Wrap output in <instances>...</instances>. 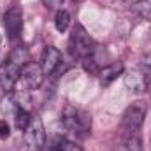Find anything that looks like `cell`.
Here are the masks:
<instances>
[{
	"label": "cell",
	"instance_id": "17",
	"mask_svg": "<svg viewBox=\"0 0 151 151\" xmlns=\"http://www.w3.org/2000/svg\"><path fill=\"white\" fill-rule=\"evenodd\" d=\"M141 69H142L148 76H151V51L146 53V55L141 58Z\"/></svg>",
	"mask_w": 151,
	"mask_h": 151
},
{
	"label": "cell",
	"instance_id": "11",
	"mask_svg": "<svg viewBox=\"0 0 151 151\" xmlns=\"http://www.w3.org/2000/svg\"><path fill=\"white\" fill-rule=\"evenodd\" d=\"M123 74V63L121 62H114V63H109L106 65L102 70H100V81L104 86L111 84L114 79H118V76Z\"/></svg>",
	"mask_w": 151,
	"mask_h": 151
},
{
	"label": "cell",
	"instance_id": "12",
	"mask_svg": "<svg viewBox=\"0 0 151 151\" xmlns=\"http://www.w3.org/2000/svg\"><path fill=\"white\" fill-rule=\"evenodd\" d=\"M14 125H16V128L18 130H27V127H28V123H30V118H32V114L28 113L23 106H19V104H16L14 102Z\"/></svg>",
	"mask_w": 151,
	"mask_h": 151
},
{
	"label": "cell",
	"instance_id": "20",
	"mask_svg": "<svg viewBox=\"0 0 151 151\" xmlns=\"http://www.w3.org/2000/svg\"><path fill=\"white\" fill-rule=\"evenodd\" d=\"M76 2H81V0H76Z\"/></svg>",
	"mask_w": 151,
	"mask_h": 151
},
{
	"label": "cell",
	"instance_id": "3",
	"mask_svg": "<svg viewBox=\"0 0 151 151\" xmlns=\"http://www.w3.org/2000/svg\"><path fill=\"white\" fill-rule=\"evenodd\" d=\"M148 114V104L144 100H135L132 102L125 113L121 116V130L123 134H137L141 130V127L144 125Z\"/></svg>",
	"mask_w": 151,
	"mask_h": 151
},
{
	"label": "cell",
	"instance_id": "19",
	"mask_svg": "<svg viewBox=\"0 0 151 151\" xmlns=\"http://www.w3.org/2000/svg\"><path fill=\"white\" fill-rule=\"evenodd\" d=\"M9 137V125L5 121H0V139H7Z\"/></svg>",
	"mask_w": 151,
	"mask_h": 151
},
{
	"label": "cell",
	"instance_id": "10",
	"mask_svg": "<svg viewBox=\"0 0 151 151\" xmlns=\"http://www.w3.org/2000/svg\"><path fill=\"white\" fill-rule=\"evenodd\" d=\"M111 151H142V141L137 134H121Z\"/></svg>",
	"mask_w": 151,
	"mask_h": 151
},
{
	"label": "cell",
	"instance_id": "2",
	"mask_svg": "<svg viewBox=\"0 0 151 151\" xmlns=\"http://www.w3.org/2000/svg\"><path fill=\"white\" fill-rule=\"evenodd\" d=\"M62 125L67 134L74 135L77 139H83L91 130V118L81 109H76L72 106H65L62 113Z\"/></svg>",
	"mask_w": 151,
	"mask_h": 151
},
{
	"label": "cell",
	"instance_id": "18",
	"mask_svg": "<svg viewBox=\"0 0 151 151\" xmlns=\"http://www.w3.org/2000/svg\"><path fill=\"white\" fill-rule=\"evenodd\" d=\"M44 2V5L47 7V9H51V11H60L62 9V5H63V0H42Z\"/></svg>",
	"mask_w": 151,
	"mask_h": 151
},
{
	"label": "cell",
	"instance_id": "7",
	"mask_svg": "<svg viewBox=\"0 0 151 151\" xmlns=\"http://www.w3.org/2000/svg\"><path fill=\"white\" fill-rule=\"evenodd\" d=\"M19 79H21V83L25 84L27 90H37V88H40V84L44 81V72H42L39 63L28 62L21 67Z\"/></svg>",
	"mask_w": 151,
	"mask_h": 151
},
{
	"label": "cell",
	"instance_id": "6",
	"mask_svg": "<svg viewBox=\"0 0 151 151\" xmlns=\"http://www.w3.org/2000/svg\"><path fill=\"white\" fill-rule=\"evenodd\" d=\"M62 63H63V56H62V53H60L55 46H46V47L42 49L39 65H40L44 76L56 74L58 69L62 67Z\"/></svg>",
	"mask_w": 151,
	"mask_h": 151
},
{
	"label": "cell",
	"instance_id": "14",
	"mask_svg": "<svg viewBox=\"0 0 151 151\" xmlns=\"http://www.w3.org/2000/svg\"><path fill=\"white\" fill-rule=\"evenodd\" d=\"M9 60H11V62H14L16 65L23 67L25 63H28V62H30V58H28V51H27L25 47H14V49H12V53H11V56H9Z\"/></svg>",
	"mask_w": 151,
	"mask_h": 151
},
{
	"label": "cell",
	"instance_id": "1",
	"mask_svg": "<svg viewBox=\"0 0 151 151\" xmlns=\"http://www.w3.org/2000/svg\"><path fill=\"white\" fill-rule=\"evenodd\" d=\"M69 51L74 58L81 60V63L88 70H95V67H97V62H95L97 44L81 25H76L72 28V34L69 39Z\"/></svg>",
	"mask_w": 151,
	"mask_h": 151
},
{
	"label": "cell",
	"instance_id": "4",
	"mask_svg": "<svg viewBox=\"0 0 151 151\" xmlns=\"http://www.w3.org/2000/svg\"><path fill=\"white\" fill-rule=\"evenodd\" d=\"M25 144L32 151H39L46 146V130L39 116H32L25 130Z\"/></svg>",
	"mask_w": 151,
	"mask_h": 151
},
{
	"label": "cell",
	"instance_id": "13",
	"mask_svg": "<svg viewBox=\"0 0 151 151\" xmlns=\"http://www.w3.org/2000/svg\"><path fill=\"white\" fill-rule=\"evenodd\" d=\"M70 25V12L65 11V9H60L56 11V16H55V27L58 32H65Z\"/></svg>",
	"mask_w": 151,
	"mask_h": 151
},
{
	"label": "cell",
	"instance_id": "9",
	"mask_svg": "<svg viewBox=\"0 0 151 151\" xmlns=\"http://www.w3.org/2000/svg\"><path fill=\"white\" fill-rule=\"evenodd\" d=\"M19 72H21V67L16 65L14 62L7 60L0 67V88L4 91H11L19 79Z\"/></svg>",
	"mask_w": 151,
	"mask_h": 151
},
{
	"label": "cell",
	"instance_id": "8",
	"mask_svg": "<svg viewBox=\"0 0 151 151\" xmlns=\"http://www.w3.org/2000/svg\"><path fill=\"white\" fill-rule=\"evenodd\" d=\"M148 77L141 67H135V69H130L123 74V81H125V86L134 91V93H141V91H146L148 88Z\"/></svg>",
	"mask_w": 151,
	"mask_h": 151
},
{
	"label": "cell",
	"instance_id": "15",
	"mask_svg": "<svg viewBox=\"0 0 151 151\" xmlns=\"http://www.w3.org/2000/svg\"><path fill=\"white\" fill-rule=\"evenodd\" d=\"M134 11L144 18V19H151V0H137L134 4Z\"/></svg>",
	"mask_w": 151,
	"mask_h": 151
},
{
	"label": "cell",
	"instance_id": "16",
	"mask_svg": "<svg viewBox=\"0 0 151 151\" xmlns=\"http://www.w3.org/2000/svg\"><path fill=\"white\" fill-rule=\"evenodd\" d=\"M60 151H83V148L76 142V141H70V139H63V142H62V148Z\"/></svg>",
	"mask_w": 151,
	"mask_h": 151
},
{
	"label": "cell",
	"instance_id": "5",
	"mask_svg": "<svg viewBox=\"0 0 151 151\" xmlns=\"http://www.w3.org/2000/svg\"><path fill=\"white\" fill-rule=\"evenodd\" d=\"M4 27H5V34L11 40H16L21 35L23 30V12L19 5H12L5 11L4 14Z\"/></svg>",
	"mask_w": 151,
	"mask_h": 151
}]
</instances>
